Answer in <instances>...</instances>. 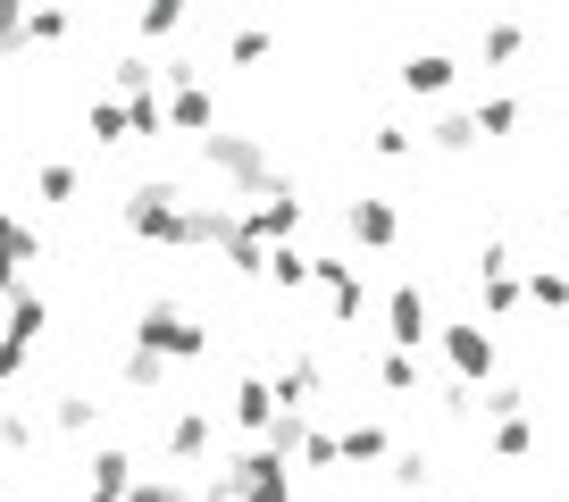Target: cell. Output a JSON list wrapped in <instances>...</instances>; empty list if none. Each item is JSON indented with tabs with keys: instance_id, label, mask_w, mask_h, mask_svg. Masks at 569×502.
I'll use <instances>...</instances> for the list:
<instances>
[{
	"instance_id": "cb8c5ba5",
	"label": "cell",
	"mask_w": 569,
	"mask_h": 502,
	"mask_svg": "<svg viewBox=\"0 0 569 502\" xmlns=\"http://www.w3.org/2000/svg\"><path fill=\"white\" fill-rule=\"evenodd\" d=\"M118 376H126V385H134V394H151V385H160V376H168V360H160V352H142V343H126Z\"/></svg>"
},
{
	"instance_id": "d6a6232c",
	"label": "cell",
	"mask_w": 569,
	"mask_h": 502,
	"mask_svg": "<svg viewBox=\"0 0 569 502\" xmlns=\"http://www.w3.org/2000/svg\"><path fill=\"white\" fill-rule=\"evenodd\" d=\"M478 302H486V319H502V310H519V302H528V285H519V277H486V285H478Z\"/></svg>"
},
{
	"instance_id": "6da1fadb",
	"label": "cell",
	"mask_w": 569,
	"mask_h": 502,
	"mask_svg": "<svg viewBox=\"0 0 569 502\" xmlns=\"http://www.w3.org/2000/svg\"><path fill=\"white\" fill-rule=\"evenodd\" d=\"M201 160H210L227 184H243L251 201H260V193H277V184H284L277 168H268V143H260V134H227V126H218L210 143H201Z\"/></svg>"
},
{
	"instance_id": "8d00e7d4",
	"label": "cell",
	"mask_w": 569,
	"mask_h": 502,
	"mask_svg": "<svg viewBox=\"0 0 569 502\" xmlns=\"http://www.w3.org/2000/svg\"><path fill=\"white\" fill-rule=\"evenodd\" d=\"M68 9H26V42H59V34H68Z\"/></svg>"
},
{
	"instance_id": "f35d334b",
	"label": "cell",
	"mask_w": 569,
	"mask_h": 502,
	"mask_svg": "<svg viewBox=\"0 0 569 502\" xmlns=\"http://www.w3.org/2000/svg\"><path fill=\"white\" fill-rule=\"evenodd\" d=\"M336 461H343V435L310 428V444H302V469H336Z\"/></svg>"
},
{
	"instance_id": "d6986e66",
	"label": "cell",
	"mask_w": 569,
	"mask_h": 502,
	"mask_svg": "<svg viewBox=\"0 0 569 502\" xmlns=\"http://www.w3.org/2000/svg\"><path fill=\"white\" fill-rule=\"evenodd\" d=\"M268 452H277V461H302V444H310V419L302 411H277L268 419V435H260Z\"/></svg>"
},
{
	"instance_id": "e0dca14e",
	"label": "cell",
	"mask_w": 569,
	"mask_h": 502,
	"mask_svg": "<svg viewBox=\"0 0 569 502\" xmlns=\"http://www.w3.org/2000/svg\"><path fill=\"white\" fill-rule=\"evenodd\" d=\"M42 327H51V302H42V293H34V285H26V293H18V302H9V319H0V335H18V343H34V335H42Z\"/></svg>"
},
{
	"instance_id": "5bb4252c",
	"label": "cell",
	"mask_w": 569,
	"mask_h": 502,
	"mask_svg": "<svg viewBox=\"0 0 569 502\" xmlns=\"http://www.w3.org/2000/svg\"><path fill=\"white\" fill-rule=\"evenodd\" d=\"M168 134H201V143H210V134H218V101H210L201 84L168 92Z\"/></svg>"
},
{
	"instance_id": "44dd1931",
	"label": "cell",
	"mask_w": 569,
	"mask_h": 502,
	"mask_svg": "<svg viewBox=\"0 0 569 502\" xmlns=\"http://www.w3.org/2000/svg\"><path fill=\"white\" fill-rule=\"evenodd\" d=\"M34 193L42 201H59V210H68L76 193H84V168H68V160H51V168H34Z\"/></svg>"
},
{
	"instance_id": "30bf717a",
	"label": "cell",
	"mask_w": 569,
	"mask_h": 502,
	"mask_svg": "<svg viewBox=\"0 0 569 502\" xmlns=\"http://www.w3.org/2000/svg\"><path fill=\"white\" fill-rule=\"evenodd\" d=\"M268 385H277V402H284V411H310V402L327 394V369H319L310 352H284L277 369H268Z\"/></svg>"
},
{
	"instance_id": "484cf974",
	"label": "cell",
	"mask_w": 569,
	"mask_h": 502,
	"mask_svg": "<svg viewBox=\"0 0 569 502\" xmlns=\"http://www.w3.org/2000/svg\"><path fill=\"white\" fill-rule=\"evenodd\" d=\"M343 461H393V435L377 428V419H360V428L343 435Z\"/></svg>"
},
{
	"instance_id": "b9f144b4",
	"label": "cell",
	"mask_w": 569,
	"mask_h": 502,
	"mask_svg": "<svg viewBox=\"0 0 569 502\" xmlns=\"http://www.w3.org/2000/svg\"><path fill=\"white\" fill-rule=\"evenodd\" d=\"M26 444H34V419H26V411H0V452H26Z\"/></svg>"
},
{
	"instance_id": "277c9868",
	"label": "cell",
	"mask_w": 569,
	"mask_h": 502,
	"mask_svg": "<svg viewBox=\"0 0 569 502\" xmlns=\"http://www.w3.org/2000/svg\"><path fill=\"white\" fill-rule=\"evenodd\" d=\"M218 494H227V502H293V469H284L268 444H251V452H234V461H227Z\"/></svg>"
},
{
	"instance_id": "ac0fdd59",
	"label": "cell",
	"mask_w": 569,
	"mask_h": 502,
	"mask_svg": "<svg viewBox=\"0 0 569 502\" xmlns=\"http://www.w3.org/2000/svg\"><path fill=\"white\" fill-rule=\"evenodd\" d=\"M126 502H227L218 485H168V478H134L126 485Z\"/></svg>"
},
{
	"instance_id": "5b68a950",
	"label": "cell",
	"mask_w": 569,
	"mask_h": 502,
	"mask_svg": "<svg viewBox=\"0 0 569 502\" xmlns=\"http://www.w3.org/2000/svg\"><path fill=\"white\" fill-rule=\"evenodd\" d=\"M436 343H445V360H452V376L461 385H495V335H486L478 319H452V327H436Z\"/></svg>"
},
{
	"instance_id": "7a4b0ae2",
	"label": "cell",
	"mask_w": 569,
	"mask_h": 502,
	"mask_svg": "<svg viewBox=\"0 0 569 502\" xmlns=\"http://www.w3.org/2000/svg\"><path fill=\"white\" fill-rule=\"evenodd\" d=\"M134 343H142V352H160V360H210V327L184 319L177 302H142Z\"/></svg>"
},
{
	"instance_id": "4dcf8cb0",
	"label": "cell",
	"mask_w": 569,
	"mask_h": 502,
	"mask_svg": "<svg viewBox=\"0 0 569 502\" xmlns=\"http://www.w3.org/2000/svg\"><path fill=\"white\" fill-rule=\"evenodd\" d=\"M151 59H118V68H109V84H118V101H142V92H151Z\"/></svg>"
},
{
	"instance_id": "9c48e42d",
	"label": "cell",
	"mask_w": 569,
	"mask_h": 502,
	"mask_svg": "<svg viewBox=\"0 0 569 502\" xmlns=\"http://www.w3.org/2000/svg\"><path fill=\"white\" fill-rule=\"evenodd\" d=\"M343 234H352L360 251H386L393 234H402V210L377 201V193H352V201H343Z\"/></svg>"
},
{
	"instance_id": "7bdbcfd3",
	"label": "cell",
	"mask_w": 569,
	"mask_h": 502,
	"mask_svg": "<svg viewBox=\"0 0 569 502\" xmlns=\"http://www.w3.org/2000/svg\"><path fill=\"white\" fill-rule=\"evenodd\" d=\"M0 51H26V9L18 0H0Z\"/></svg>"
},
{
	"instance_id": "4fadbf2b",
	"label": "cell",
	"mask_w": 569,
	"mask_h": 502,
	"mask_svg": "<svg viewBox=\"0 0 569 502\" xmlns=\"http://www.w3.org/2000/svg\"><path fill=\"white\" fill-rule=\"evenodd\" d=\"M452 76H461V59H452V51H410L402 59V92H419V101L452 92Z\"/></svg>"
},
{
	"instance_id": "d4e9b609",
	"label": "cell",
	"mask_w": 569,
	"mask_h": 502,
	"mask_svg": "<svg viewBox=\"0 0 569 502\" xmlns=\"http://www.w3.org/2000/svg\"><path fill=\"white\" fill-rule=\"evenodd\" d=\"M377 385H386V394H419V352H393V343H386V360H377Z\"/></svg>"
},
{
	"instance_id": "74e56055",
	"label": "cell",
	"mask_w": 569,
	"mask_h": 502,
	"mask_svg": "<svg viewBox=\"0 0 569 502\" xmlns=\"http://www.w3.org/2000/svg\"><path fill=\"white\" fill-rule=\"evenodd\" d=\"M227 269L234 277H268V251L251 243V234H234V243H227Z\"/></svg>"
},
{
	"instance_id": "60d3db41",
	"label": "cell",
	"mask_w": 569,
	"mask_h": 502,
	"mask_svg": "<svg viewBox=\"0 0 569 502\" xmlns=\"http://www.w3.org/2000/svg\"><path fill=\"white\" fill-rule=\"evenodd\" d=\"M369 151H377V160H410L419 143H410V126H377V134H369Z\"/></svg>"
},
{
	"instance_id": "d590c367",
	"label": "cell",
	"mask_w": 569,
	"mask_h": 502,
	"mask_svg": "<svg viewBox=\"0 0 569 502\" xmlns=\"http://www.w3.org/2000/svg\"><path fill=\"white\" fill-rule=\"evenodd\" d=\"M478 51H486V59H519V51H528V26H486Z\"/></svg>"
},
{
	"instance_id": "52a82bcc",
	"label": "cell",
	"mask_w": 569,
	"mask_h": 502,
	"mask_svg": "<svg viewBox=\"0 0 569 502\" xmlns=\"http://www.w3.org/2000/svg\"><path fill=\"white\" fill-rule=\"evenodd\" d=\"M310 285L327 293V319H343V327H352L360 310H369V285H360V277H352V260H336V251H319V260H310Z\"/></svg>"
},
{
	"instance_id": "3957f363",
	"label": "cell",
	"mask_w": 569,
	"mask_h": 502,
	"mask_svg": "<svg viewBox=\"0 0 569 502\" xmlns=\"http://www.w3.org/2000/svg\"><path fill=\"white\" fill-rule=\"evenodd\" d=\"M184 210H193V201L177 193V184H134V193H126V234H142V243H177L184 251Z\"/></svg>"
},
{
	"instance_id": "1f68e13d",
	"label": "cell",
	"mask_w": 569,
	"mask_h": 502,
	"mask_svg": "<svg viewBox=\"0 0 569 502\" xmlns=\"http://www.w3.org/2000/svg\"><path fill=\"white\" fill-rule=\"evenodd\" d=\"M393 485H402V494H427V485H436V461H427V452H393Z\"/></svg>"
},
{
	"instance_id": "7c38bea8",
	"label": "cell",
	"mask_w": 569,
	"mask_h": 502,
	"mask_svg": "<svg viewBox=\"0 0 569 502\" xmlns=\"http://www.w3.org/2000/svg\"><path fill=\"white\" fill-rule=\"evenodd\" d=\"M126 485H134V452H92L84 461V502H126Z\"/></svg>"
},
{
	"instance_id": "ba28073f",
	"label": "cell",
	"mask_w": 569,
	"mask_h": 502,
	"mask_svg": "<svg viewBox=\"0 0 569 502\" xmlns=\"http://www.w3.org/2000/svg\"><path fill=\"white\" fill-rule=\"evenodd\" d=\"M293 227H302V201H293V184H277V193H260L243 210V234L260 251H277V243H293Z\"/></svg>"
},
{
	"instance_id": "ffe728a7",
	"label": "cell",
	"mask_w": 569,
	"mask_h": 502,
	"mask_svg": "<svg viewBox=\"0 0 569 502\" xmlns=\"http://www.w3.org/2000/svg\"><path fill=\"white\" fill-rule=\"evenodd\" d=\"M84 126H92V143H134V134H126V101H118V92H101V101L84 109Z\"/></svg>"
},
{
	"instance_id": "8fae6325",
	"label": "cell",
	"mask_w": 569,
	"mask_h": 502,
	"mask_svg": "<svg viewBox=\"0 0 569 502\" xmlns=\"http://www.w3.org/2000/svg\"><path fill=\"white\" fill-rule=\"evenodd\" d=\"M277 411H284V402H277V385H268V376H243V385L227 394V419H234L243 435H268V419H277Z\"/></svg>"
},
{
	"instance_id": "83f0119b",
	"label": "cell",
	"mask_w": 569,
	"mask_h": 502,
	"mask_svg": "<svg viewBox=\"0 0 569 502\" xmlns=\"http://www.w3.org/2000/svg\"><path fill=\"white\" fill-rule=\"evenodd\" d=\"M268 285H284V293H293V285H310V251L277 243V251H268Z\"/></svg>"
},
{
	"instance_id": "7402d4cb",
	"label": "cell",
	"mask_w": 569,
	"mask_h": 502,
	"mask_svg": "<svg viewBox=\"0 0 569 502\" xmlns=\"http://www.w3.org/2000/svg\"><path fill=\"white\" fill-rule=\"evenodd\" d=\"M51 428H59V435H92V428H101V402L59 394V402H51Z\"/></svg>"
},
{
	"instance_id": "836d02e7",
	"label": "cell",
	"mask_w": 569,
	"mask_h": 502,
	"mask_svg": "<svg viewBox=\"0 0 569 502\" xmlns=\"http://www.w3.org/2000/svg\"><path fill=\"white\" fill-rule=\"evenodd\" d=\"M469 118H478V134H511V126H519V101H511V92H495V101H478Z\"/></svg>"
},
{
	"instance_id": "f546056e",
	"label": "cell",
	"mask_w": 569,
	"mask_h": 502,
	"mask_svg": "<svg viewBox=\"0 0 569 502\" xmlns=\"http://www.w3.org/2000/svg\"><path fill=\"white\" fill-rule=\"evenodd\" d=\"M134 34H142V42H177V34H184V9H177V0L142 9V18H134Z\"/></svg>"
},
{
	"instance_id": "9a60e30c",
	"label": "cell",
	"mask_w": 569,
	"mask_h": 502,
	"mask_svg": "<svg viewBox=\"0 0 569 502\" xmlns=\"http://www.w3.org/2000/svg\"><path fill=\"white\" fill-rule=\"evenodd\" d=\"M210 435H218L210 411H177V419L160 428V444H168V461H201V452H210Z\"/></svg>"
},
{
	"instance_id": "8992f818",
	"label": "cell",
	"mask_w": 569,
	"mask_h": 502,
	"mask_svg": "<svg viewBox=\"0 0 569 502\" xmlns=\"http://www.w3.org/2000/svg\"><path fill=\"white\" fill-rule=\"evenodd\" d=\"M386 343H393V352H419V343H436V310H427L419 285H393V293H386Z\"/></svg>"
},
{
	"instance_id": "ee69618b",
	"label": "cell",
	"mask_w": 569,
	"mask_h": 502,
	"mask_svg": "<svg viewBox=\"0 0 569 502\" xmlns=\"http://www.w3.org/2000/svg\"><path fill=\"white\" fill-rule=\"evenodd\" d=\"M26 360H34V343H18V335H0V385H9V376H26Z\"/></svg>"
},
{
	"instance_id": "2e32d148",
	"label": "cell",
	"mask_w": 569,
	"mask_h": 502,
	"mask_svg": "<svg viewBox=\"0 0 569 502\" xmlns=\"http://www.w3.org/2000/svg\"><path fill=\"white\" fill-rule=\"evenodd\" d=\"M34 251H42V243H34V227H26L18 210H0V277H9V269L26 277V260H34Z\"/></svg>"
},
{
	"instance_id": "e575fe53",
	"label": "cell",
	"mask_w": 569,
	"mask_h": 502,
	"mask_svg": "<svg viewBox=\"0 0 569 502\" xmlns=\"http://www.w3.org/2000/svg\"><path fill=\"white\" fill-rule=\"evenodd\" d=\"M268 42H277L268 26H243V34H227V59H234V68H260V59H268Z\"/></svg>"
},
{
	"instance_id": "f1b7e54d",
	"label": "cell",
	"mask_w": 569,
	"mask_h": 502,
	"mask_svg": "<svg viewBox=\"0 0 569 502\" xmlns=\"http://www.w3.org/2000/svg\"><path fill=\"white\" fill-rule=\"evenodd\" d=\"M126 134H151V143L168 134V101H160V92H142V101H126Z\"/></svg>"
},
{
	"instance_id": "603a6c76",
	"label": "cell",
	"mask_w": 569,
	"mask_h": 502,
	"mask_svg": "<svg viewBox=\"0 0 569 502\" xmlns=\"http://www.w3.org/2000/svg\"><path fill=\"white\" fill-rule=\"evenodd\" d=\"M519 285H528L536 310H569V269H528Z\"/></svg>"
},
{
	"instance_id": "4316f807",
	"label": "cell",
	"mask_w": 569,
	"mask_h": 502,
	"mask_svg": "<svg viewBox=\"0 0 569 502\" xmlns=\"http://www.w3.org/2000/svg\"><path fill=\"white\" fill-rule=\"evenodd\" d=\"M486 444H495V461H528V452H536V428H528V419H495V435H486Z\"/></svg>"
},
{
	"instance_id": "ab89813d",
	"label": "cell",
	"mask_w": 569,
	"mask_h": 502,
	"mask_svg": "<svg viewBox=\"0 0 569 502\" xmlns=\"http://www.w3.org/2000/svg\"><path fill=\"white\" fill-rule=\"evenodd\" d=\"M427 143H436V151H469V143H478V118H445Z\"/></svg>"
}]
</instances>
